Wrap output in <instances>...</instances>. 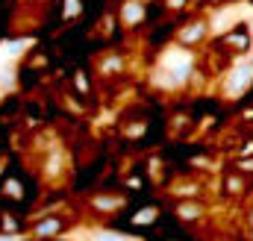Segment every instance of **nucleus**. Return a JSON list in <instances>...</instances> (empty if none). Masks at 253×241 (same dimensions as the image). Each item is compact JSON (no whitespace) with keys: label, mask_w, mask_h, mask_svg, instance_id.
I'll list each match as a JSON object with an SVG mask.
<instances>
[{"label":"nucleus","mask_w":253,"mask_h":241,"mask_svg":"<svg viewBox=\"0 0 253 241\" xmlns=\"http://www.w3.org/2000/svg\"><path fill=\"white\" fill-rule=\"evenodd\" d=\"M153 218H156V209H141L135 215V224H153Z\"/></svg>","instance_id":"6"},{"label":"nucleus","mask_w":253,"mask_h":241,"mask_svg":"<svg viewBox=\"0 0 253 241\" xmlns=\"http://www.w3.org/2000/svg\"><path fill=\"white\" fill-rule=\"evenodd\" d=\"M191 68H194V56L186 47H168L159 56V68L153 74V82L159 88H180L189 80Z\"/></svg>","instance_id":"1"},{"label":"nucleus","mask_w":253,"mask_h":241,"mask_svg":"<svg viewBox=\"0 0 253 241\" xmlns=\"http://www.w3.org/2000/svg\"><path fill=\"white\" fill-rule=\"evenodd\" d=\"M18 224H15V218H6V224H3V230H15Z\"/></svg>","instance_id":"14"},{"label":"nucleus","mask_w":253,"mask_h":241,"mask_svg":"<svg viewBox=\"0 0 253 241\" xmlns=\"http://www.w3.org/2000/svg\"><path fill=\"white\" fill-rule=\"evenodd\" d=\"M180 215H183V218H189V215H200V209H197V206H183Z\"/></svg>","instance_id":"11"},{"label":"nucleus","mask_w":253,"mask_h":241,"mask_svg":"<svg viewBox=\"0 0 253 241\" xmlns=\"http://www.w3.org/2000/svg\"><path fill=\"white\" fill-rule=\"evenodd\" d=\"M251 227H253V215H251Z\"/></svg>","instance_id":"15"},{"label":"nucleus","mask_w":253,"mask_h":241,"mask_svg":"<svg viewBox=\"0 0 253 241\" xmlns=\"http://www.w3.org/2000/svg\"><path fill=\"white\" fill-rule=\"evenodd\" d=\"M144 21V3L141 0H126L121 6V24L124 27H135Z\"/></svg>","instance_id":"4"},{"label":"nucleus","mask_w":253,"mask_h":241,"mask_svg":"<svg viewBox=\"0 0 253 241\" xmlns=\"http://www.w3.org/2000/svg\"><path fill=\"white\" fill-rule=\"evenodd\" d=\"M251 85H253V62H239V65L230 71V77H227V82H224V91H227L230 97H239V94H245Z\"/></svg>","instance_id":"2"},{"label":"nucleus","mask_w":253,"mask_h":241,"mask_svg":"<svg viewBox=\"0 0 253 241\" xmlns=\"http://www.w3.org/2000/svg\"><path fill=\"white\" fill-rule=\"evenodd\" d=\"M206 33H209V24H206V21H191V24H186V27L180 30L177 41H180V44H200V41L206 39Z\"/></svg>","instance_id":"3"},{"label":"nucleus","mask_w":253,"mask_h":241,"mask_svg":"<svg viewBox=\"0 0 253 241\" xmlns=\"http://www.w3.org/2000/svg\"><path fill=\"white\" fill-rule=\"evenodd\" d=\"M168 3V9H183L186 6V0H165Z\"/></svg>","instance_id":"13"},{"label":"nucleus","mask_w":253,"mask_h":241,"mask_svg":"<svg viewBox=\"0 0 253 241\" xmlns=\"http://www.w3.org/2000/svg\"><path fill=\"white\" fill-rule=\"evenodd\" d=\"M115 68H121V59H109L106 65L100 62V71H115Z\"/></svg>","instance_id":"10"},{"label":"nucleus","mask_w":253,"mask_h":241,"mask_svg":"<svg viewBox=\"0 0 253 241\" xmlns=\"http://www.w3.org/2000/svg\"><path fill=\"white\" fill-rule=\"evenodd\" d=\"M141 132H144V123H132V129L126 135H141Z\"/></svg>","instance_id":"12"},{"label":"nucleus","mask_w":253,"mask_h":241,"mask_svg":"<svg viewBox=\"0 0 253 241\" xmlns=\"http://www.w3.org/2000/svg\"><path fill=\"white\" fill-rule=\"evenodd\" d=\"M141 3H144V0H141Z\"/></svg>","instance_id":"16"},{"label":"nucleus","mask_w":253,"mask_h":241,"mask_svg":"<svg viewBox=\"0 0 253 241\" xmlns=\"http://www.w3.org/2000/svg\"><path fill=\"white\" fill-rule=\"evenodd\" d=\"M80 15V0H65V18H77Z\"/></svg>","instance_id":"7"},{"label":"nucleus","mask_w":253,"mask_h":241,"mask_svg":"<svg viewBox=\"0 0 253 241\" xmlns=\"http://www.w3.org/2000/svg\"><path fill=\"white\" fill-rule=\"evenodd\" d=\"M227 41H230L233 47H248V36H230Z\"/></svg>","instance_id":"9"},{"label":"nucleus","mask_w":253,"mask_h":241,"mask_svg":"<svg viewBox=\"0 0 253 241\" xmlns=\"http://www.w3.org/2000/svg\"><path fill=\"white\" fill-rule=\"evenodd\" d=\"M56 230H59V221L56 218H47L44 224L36 227V236H47V233H56Z\"/></svg>","instance_id":"5"},{"label":"nucleus","mask_w":253,"mask_h":241,"mask_svg":"<svg viewBox=\"0 0 253 241\" xmlns=\"http://www.w3.org/2000/svg\"><path fill=\"white\" fill-rule=\"evenodd\" d=\"M121 203H124L121 197H115V200H94V206H97V209H118Z\"/></svg>","instance_id":"8"}]
</instances>
